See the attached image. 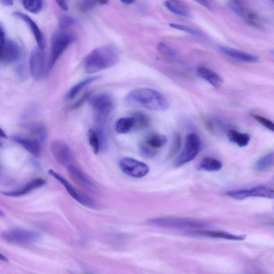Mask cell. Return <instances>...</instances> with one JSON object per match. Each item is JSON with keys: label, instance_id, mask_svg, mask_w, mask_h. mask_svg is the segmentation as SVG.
<instances>
[{"label": "cell", "instance_id": "obj_4", "mask_svg": "<svg viewBox=\"0 0 274 274\" xmlns=\"http://www.w3.org/2000/svg\"><path fill=\"white\" fill-rule=\"evenodd\" d=\"M75 39L73 33L68 29L58 28L52 34L49 67L51 69L63 53L72 44Z\"/></svg>", "mask_w": 274, "mask_h": 274}, {"label": "cell", "instance_id": "obj_9", "mask_svg": "<svg viewBox=\"0 0 274 274\" xmlns=\"http://www.w3.org/2000/svg\"><path fill=\"white\" fill-rule=\"evenodd\" d=\"M49 174L62 184L70 195L72 196L80 204L87 208H91V209H97L98 206L96 202L91 198L90 196L80 192V191L73 186L67 180H65L63 177L53 170H49Z\"/></svg>", "mask_w": 274, "mask_h": 274}, {"label": "cell", "instance_id": "obj_35", "mask_svg": "<svg viewBox=\"0 0 274 274\" xmlns=\"http://www.w3.org/2000/svg\"><path fill=\"white\" fill-rule=\"evenodd\" d=\"M181 136L179 133H176L174 137L173 141L169 153V158L174 157L180 150L181 146Z\"/></svg>", "mask_w": 274, "mask_h": 274}, {"label": "cell", "instance_id": "obj_27", "mask_svg": "<svg viewBox=\"0 0 274 274\" xmlns=\"http://www.w3.org/2000/svg\"><path fill=\"white\" fill-rule=\"evenodd\" d=\"M28 132L37 137L41 141H44L47 137V130L43 124L33 123L27 124L26 126Z\"/></svg>", "mask_w": 274, "mask_h": 274}, {"label": "cell", "instance_id": "obj_24", "mask_svg": "<svg viewBox=\"0 0 274 274\" xmlns=\"http://www.w3.org/2000/svg\"><path fill=\"white\" fill-rule=\"evenodd\" d=\"M229 140L240 147H246L249 144L251 137L247 134L238 132L233 129L229 130L227 133Z\"/></svg>", "mask_w": 274, "mask_h": 274}, {"label": "cell", "instance_id": "obj_37", "mask_svg": "<svg viewBox=\"0 0 274 274\" xmlns=\"http://www.w3.org/2000/svg\"><path fill=\"white\" fill-rule=\"evenodd\" d=\"M169 26L172 28L178 29V30L182 31L191 35H194V36H199L200 35V33L198 31H196V29L186 26L180 25V24L171 23Z\"/></svg>", "mask_w": 274, "mask_h": 274}, {"label": "cell", "instance_id": "obj_14", "mask_svg": "<svg viewBox=\"0 0 274 274\" xmlns=\"http://www.w3.org/2000/svg\"><path fill=\"white\" fill-rule=\"evenodd\" d=\"M67 168L71 179L78 186L89 192L94 193L98 192V188L96 184L82 170L74 164L68 166Z\"/></svg>", "mask_w": 274, "mask_h": 274}, {"label": "cell", "instance_id": "obj_16", "mask_svg": "<svg viewBox=\"0 0 274 274\" xmlns=\"http://www.w3.org/2000/svg\"><path fill=\"white\" fill-rule=\"evenodd\" d=\"M21 56L20 48L14 41L7 40L3 51L0 54V62L11 63Z\"/></svg>", "mask_w": 274, "mask_h": 274}, {"label": "cell", "instance_id": "obj_10", "mask_svg": "<svg viewBox=\"0 0 274 274\" xmlns=\"http://www.w3.org/2000/svg\"><path fill=\"white\" fill-rule=\"evenodd\" d=\"M120 166L125 174L134 178L144 177L150 172V167L147 164L130 158H122Z\"/></svg>", "mask_w": 274, "mask_h": 274}, {"label": "cell", "instance_id": "obj_3", "mask_svg": "<svg viewBox=\"0 0 274 274\" xmlns=\"http://www.w3.org/2000/svg\"><path fill=\"white\" fill-rule=\"evenodd\" d=\"M93 108L97 130L104 132V128L108 118L114 108V99L107 93H99L90 98Z\"/></svg>", "mask_w": 274, "mask_h": 274}, {"label": "cell", "instance_id": "obj_22", "mask_svg": "<svg viewBox=\"0 0 274 274\" xmlns=\"http://www.w3.org/2000/svg\"><path fill=\"white\" fill-rule=\"evenodd\" d=\"M196 234L200 236L221 238V239L227 240L230 241H244L246 239L247 236L246 235H236L228 233V232L221 231H198L195 232Z\"/></svg>", "mask_w": 274, "mask_h": 274}, {"label": "cell", "instance_id": "obj_34", "mask_svg": "<svg viewBox=\"0 0 274 274\" xmlns=\"http://www.w3.org/2000/svg\"><path fill=\"white\" fill-rule=\"evenodd\" d=\"M251 116L256 121H257L262 125V126H264L268 130L271 131L272 132H274V124L269 119L258 114H252Z\"/></svg>", "mask_w": 274, "mask_h": 274}, {"label": "cell", "instance_id": "obj_29", "mask_svg": "<svg viewBox=\"0 0 274 274\" xmlns=\"http://www.w3.org/2000/svg\"><path fill=\"white\" fill-rule=\"evenodd\" d=\"M274 153H271L265 155L261 157L255 165L256 170L260 172L265 171L271 168L274 165Z\"/></svg>", "mask_w": 274, "mask_h": 274}, {"label": "cell", "instance_id": "obj_44", "mask_svg": "<svg viewBox=\"0 0 274 274\" xmlns=\"http://www.w3.org/2000/svg\"><path fill=\"white\" fill-rule=\"evenodd\" d=\"M120 2L124 4L131 5L134 3L136 1H134V0H122V1H121Z\"/></svg>", "mask_w": 274, "mask_h": 274}, {"label": "cell", "instance_id": "obj_13", "mask_svg": "<svg viewBox=\"0 0 274 274\" xmlns=\"http://www.w3.org/2000/svg\"><path fill=\"white\" fill-rule=\"evenodd\" d=\"M29 65L33 79L36 81L42 80L45 75V55L44 50L38 48L33 51L29 58Z\"/></svg>", "mask_w": 274, "mask_h": 274}, {"label": "cell", "instance_id": "obj_19", "mask_svg": "<svg viewBox=\"0 0 274 274\" xmlns=\"http://www.w3.org/2000/svg\"><path fill=\"white\" fill-rule=\"evenodd\" d=\"M12 139L21 145L33 156L38 157L42 152V148L39 140L37 139L27 138L20 136H14Z\"/></svg>", "mask_w": 274, "mask_h": 274}, {"label": "cell", "instance_id": "obj_8", "mask_svg": "<svg viewBox=\"0 0 274 274\" xmlns=\"http://www.w3.org/2000/svg\"><path fill=\"white\" fill-rule=\"evenodd\" d=\"M228 7L237 16L245 21L248 25L258 29L263 28V22L259 15L247 5L239 1H230Z\"/></svg>", "mask_w": 274, "mask_h": 274}, {"label": "cell", "instance_id": "obj_7", "mask_svg": "<svg viewBox=\"0 0 274 274\" xmlns=\"http://www.w3.org/2000/svg\"><path fill=\"white\" fill-rule=\"evenodd\" d=\"M201 148V141L198 136L191 133L186 137V143L183 151L175 160V167H179L192 162L198 156Z\"/></svg>", "mask_w": 274, "mask_h": 274}, {"label": "cell", "instance_id": "obj_31", "mask_svg": "<svg viewBox=\"0 0 274 274\" xmlns=\"http://www.w3.org/2000/svg\"><path fill=\"white\" fill-rule=\"evenodd\" d=\"M133 117L134 120V129L139 130L144 129L147 128L150 124V118L143 113H136Z\"/></svg>", "mask_w": 274, "mask_h": 274}, {"label": "cell", "instance_id": "obj_47", "mask_svg": "<svg viewBox=\"0 0 274 274\" xmlns=\"http://www.w3.org/2000/svg\"><path fill=\"white\" fill-rule=\"evenodd\" d=\"M4 216V213L3 212V211H2L1 210H0V217H2Z\"/></svg>", "mask_w": 274, "mask_h": 274}, {"label": "cell", "instance_id": "obj_1", "mask_svg": "<svg viewBox=\"0 0 274 274\" xmlns=\"http://www.w3.org/2000/svg\"><path fill=\"white\" fill-rule=\"evenodd\" d=\"M120 58V52L114 46H101L88 54L85 58V69L89 74L98 73L114 66Z\"/></svg>", "mask_w": 274, "mask_h": 274}, {"label": "cell", "instance_id": "obj_40", "mask_svg": "<svg viewBox=\"0 0 274 274\" xmlns=\"http://www.w3.org/2000/svg\"><path fill=\"white\" fill-rule=\"evenodd\" d=\"M90 94L89 93H86L84 95H83V97L80 99V100L74 105L73 108L76 109L78 108V107H80L82 103L85 102V101L88 99L90 98Z\"/></svg>", "mask_w": 274, "mask_h": 274}, {"label": "cell", "instance_id": "obj_38", "mask_svg": "<svg viewBox=\"0 0 274 274\" xmlns=\"http://www.w3.org/2000/svg\"><path fill=\"white\" fill-rule=\"evenodd\" d=\"M107 3L106 1H82L80 5V9L82 13H86V12L91 10L97 4H105Z\"/></svg>", "mask_w": 274, "mask_h": 274}, {"label": "cell", "instance_id": "obj_32", "mask_svg": "<svg viewBox=\"0 0 274 274\" xmlns=\"http://www.w3.org/2000/svg\"><path fill=\"white\" fill-rule=\"evenodd\" d=\"M157 49L160 55H162L166 58L175 59L178 56L177 52L172 48L164 43H158Z\"/></svg>", "mask_w": 274, "mask_h": 274}, {"label": "cell", "instance_id": "obj_17", "mask_svg": "<svg viewBox=\"0 0 274 274\" xmlns=\"http://www.w3.org/2000/svg\"><path fill=\"white\" fill-rule=\"evenodd\" d=\"M219 49L225 55L237 59V61L247 63H257L259 61V58L257 56L234 48L221 46L219 47Z\"/></svg>", "mask_w": 274, "mask_h": 274}, {"label": "cell", "instance_id": "obj_41", "mask_svg": "<svg viewBox=\"0 0 274 274\" xmlns=\"http://www.w3.org/2000/svg\"><path fill=\"white\" fill-rule=\"evenodd\" d=\"M59 7L64 11H67L68 9V5L67 2L65 1H56Z\"/></svg>", "mask_w": 274, "mask_h": 274}, {"label": "cell", "instance_id": "obj_28", "mask_svg": "<svg viewBox=\"0 0 274 274\" xmlns=\"http://www.w3.org/2000/svg\"><path fill=\"white\" fill-rule=\"evenodd\" d=\"M134 120L133 116L123 117L117 121L116 123V132L120 134H126L133 130Z\"/></svg>", "mask_w": 274, "mask_h": 274}, {"label": "cell", "instance_id": "obj_21", "mask_svg": "<svg viewBox=\"0 0 274 274\" xmlns=\"http://www.w3.org/2000/svg\"><path fill=\"white\" fill-rule=\"evenodd\" d=\"M197 74L214 87L219 88L223 84V80L221 76L210 68L199 67L197 70Z\"/></svg>", "mask_w": 274, "mask_h": 274}, {"label": "cell", "instance_id": "obj_2", "mask_svg": "<svg viewBox=\"0 0 274 274\" xmlns=\"http://www.w3.org/2000/svg\"><path fill=\"white\" fill-rule=\"evenodd\" d=\"M125 100L128 104L139 106L152 111H163L169 107L168 100L162 93L150 88L136 89L129 93Z\"/></svg>", "mask_w": 274, "mask_h": 274}, {"label": "cell", "instance_id": "obj_12", "mask_svg": "<svg viewBox=\"0 0 274 274\" xmlns=\"http://www.w3.org/2000/svg\"><path fill=\"white\" fill-rule=\"evenodd\" d=\"M166 142L167 138L164 135L157 134L149 135L141 143V152L144 156L152 158L156 156L159 149L164 146Z\"/></svg>", "mask_w": 274, "mask_h": 274}, {"label": "cell", "instance_id": "obj_33", "mask_svg": "<svg viewBox=\"0 0 274 274\" xmlns=\"http://www.w3.org/2000/svg\"><path fill=\"white\" fill-rule=\"evenodd\" d=\"M24 8L32 14H38L42 10L44 3L42 1H22Z\"/></svg>", "mask_w": 274, "mask_h": 274}, {"label": "cell", "instance_id": "obj_46", "mask_svg": "<svg viewBox=\"0 0 274 274\" xmlns=\"http://www.w3.org/2000/svg\"><path fill=\"white\" fill-rule=\"evenodd\" d=\"M0 261H3V262H7L8 259L7 258L5 257L4 255L0 253Z\"/></svg>", "mask_w": 274, "mask_h": 274}, {"label": "cell", "instance_id": "obj_43", "mask_svg": "<svg viewBox=\"0 0 274 274\" xmlns=\"http://www.w3.org/2000/svg\"><path fill=\"white\" fill-rule=\"evenodd\" d=\"M0 3H1L3 5L7 6V7H9V6L14 4V1H10V0H2V1H0Z\"/></svg>", "mask_w": 274, "mask_h": 274}, {"label": "cell", "instance_id": "obj_26", "mask_svg": "<svg viewBox=\"0 0 274 274\" xmlns=\"http://www.w3.org/2000/svg\"><path fill=\"white\" fill-rule=\"evenodd\" d=\"M222 164L219 160L211 157L204 158L201 161L198 169L208 172H215L221 170Z\"/></svg>", "mask_w": 274, "mask_h": 274}, {"label": "cell", "instance_id": "obj_36", "mask_svg": "<svg viewBox=\"0 0 274 274\" xmlns=\"http://www.w3.org/2000/svg\"><path fill=\"white\" fill-rule=\"evenodd\" d=\"M76 25V21L74 18L68 16H63L59 20L58 28L69 29Z\"/></svg>", "mask_w": 274, "mask_h": 274}, {"label": "cell", "instance_id": "obj_15", "mask_svg": "<svg viewBox=\"0 0 274 274\" xmlns=\"http://www.w3.org/2000/svg\"><path fill=\"white\" fill-rule=\"evenodd\" d=\"M237 195L239 200H244L249 197L273 199L274 196L273 189L264 186H259L249 189L239 190Z\"/></svg>", "mask_w": 274, "mask_h": 274}, {"label": "cell", "instance_id": "obj_39", "mask_svg": "<svg viewBox=\"0 0 274 274\" xmlns=\"http://www.w3.org/2000/svg\"><path fill=\"white\" fill-rule=\"evenodd\" d=\"M6 41H7V40L5 38L4 29L1 26H0V54L3 51Z\"/></svg>", "mask_w": 274, "mask_h": 274}, {"label": "cell", "instance_id": "obj_42", "mask_svg": "<svg viewBox=\"0 0 274 274\" xmlns=\"http://www.w3.org/2000/svg\"><path fill=\"white\" fill-rule=\"evenodd\" d=\"M197 3H199L201 5H203L204 7L206 8L207 9H209L211 11H213L212 6L209 2L206 1H197Z\"/></svg>", "mask_w": 274, "mask_h": 274}, {"label": "cell", "instance_id": "obj_25", "mask_svg": "<svg viewBox=\"0 0 274 274\" xmlns=\"http://www.w3.org/2000/svg\"><path fill=\"white\" fill-rule=\"evenodd\" d=\"M100 77H101L99 76L88 77V78L77 83V84L70 88L67 94V98L70 100L74 99L82 91L83 89L92 84V83L98 81L100 79Z\"/></svg>", "mask_w": 274, "mask_h": 274}, {"label": "cell", "instance_id": "obj_45", "mask_svg": "<svg viewBox=\"0 0 274 274\" xmlns=\"http://www.w3.org/2000/svg\"><path fill=\"white\" fill-rule=\"evenodd\" d=\"M7 137V135L4 133L3 130L0 128V138H6ZM0 146H1V143H0Z\"/></svg>", "mask_w": 274, "mask_h": 274}, {"label": "cell", "instance_id": "obj_6", "mask_svg": "<svg viewBox=\"0 0 274 274\" xmlns=\"http://www.w3.org/2000/svg\"><path fill=\"white\" fill-rule=\"evenodd\" d=\"M147 223L155 227L164 228H200L205 224L198 220L188 218L159 217L147 220Z\"/></svg>", "mask_w": 274, "mask_h": 274}, {"label": "cell", "instance_id": "obj_5", "mask_svg": "<svg viewBox=\"0 0 274 274\" xmlns=\"http://www.w3.org/2000/svg\"><path fill=\"white\" fill-rule=\"evenodd\" d=\"M42 236L39 231L16 228L2 232L1 237L6 242L27 245L38 242Z\"/></svg>", "mask_w": 274, "mask_h": 274}, {"label": "cell", "instance_id": "obj_11", "mask_svg": "<svg viewBox=\"0 0 274 274\" xmlns=\"http://www.w3.org/2000/svg\"><path fill=\"white\" fill-rule=\"evenodd\" d=\"M51 150L54 157L59 164L67 167L73 165V154L66 142L59 140H55L51 144Z\"/></svg>", "mask_w": 274, "mask_h": 274}, {"label": "cell", "instance_id": "obj_20", "mask_svg": "<svg viewBox=\"0 0 274 274\" xmlns=\"http://www.w3.org/2000/svg\"><path fill=\"white\" fill-rule=\"evenodd\" d=\"M45 184L46 181L43 178H37L28 182L25 186L19 189L12 191L10 192H3V193L5 195L11 196V197H19V196L26 195L31 193L34 190L44 186Z\"/></svg>", "mask_w": 274, "mask_h": 274}, {"label": "cell", "instance_id": "obj_23", "mask_svg": "<svg viewBox=\"0 0 274 274\" xmlns=\"http://www.w3.org/2000/svg\"><path fill=\"white\" fill-rule=\"evenodd\" d=\"M165 7L171 13L183 17L192 18V12L188 5L180 1H166L164 3Z\"/></svg>", "mask_w": 274, "mask_h": 274}, {"label": "cell", "instance_id": "obj_18", "mask_svg": "<svg viewBox=\"0 0 274 274\" xmlns=\"http://www.w3.org/2000/svg\"><path fill=\"white\" fill-rule=\"evenodd\" d=\"M13 14L14 16L19 18V19L27 23L28 27L31 29L35 40H36L39 49L41 50H44L45 40L44 35L36 23H35L31 17H29L26 14L21 13V12H14Z\"/></svg>", "mask_w": 274, "mask_h": 274}, {"label": "cell", "instance_id": "obj_30", "mask_svg": "<svg viewBox=\"0 0 274 274\" xmlns=\"http://www.w3.org/2000/svg\"><path fill=\"white\" fill-rule=\"evenodd\" d=\"M89 144L91 146L95 154H98L101 147H103L102 141L96 130L90 129L87 133Z\"/></svg>", "mask_w": 274, "mask_h": 274}]
</instances>
